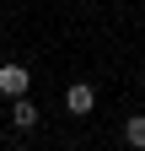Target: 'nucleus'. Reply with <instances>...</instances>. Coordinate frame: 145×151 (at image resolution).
Returning a JSON list of instances; mask_svg holds the SVG:
<instances>
[{
	"label": "nucleus",
	"mask_w": 145,
	"mask_h": 151,
	"mask_svg": "<svg viewBox=\"0 0 145 151\" xmlns=\"http://www.w3.org/2000/svg\"><path fill=\"white\" fill-rule=\"evenodd\" d=\"M27 86H32L27 65H16V60H6V65H0V97H27Z\"/></svg>",
	"instance_id": "nucleus-1"
},
{
	"label": "nucleus",
	"mask_w": 145,
	"mask_h": 151,
	"mask_svg": "<svg viewBox=\"0 0 145 151\" xmlns=\"http://www.w3.org/2000/svg\"><path fill=\"white\" fill-rule=\"evenodd\" d=\"M38 119H43V113H38L32 97H11V124L16 129H38Z\"/></svg>",
	"instance_id": "nucleus-2"
},
{
	"label": "nucleus",
	"mask_w": 145,
	"mask_h": 151,
	"mask_svg": "<svg viewBox=\"0 0 145 151\" xmlns=\"http://www.w3.org/2000/svg\"><path fill=\"white\" fill-rule=\"evenodd\" d=\"M65 108H70V113H92V108H97V92L86 86V81H75V86L65 92Z\"/></svg>",
	"instance_id": "nucleus-3"
},
{
	"label": "nucleus",
	"mask_w": 145,
	"mask_h": 151,
	"mask_svg": "<svg viewBox=\"0 0 145 151\" xmlns=\"http://www.w3.org/2000/svg\"><path fill=\"white\" fill-rule=\"evenodd\" d=\"M124 140L134 151H145V113H129V119H124Z\"/></svg>",
	"instance_id": "nucleus-4"
}]
</instances>
